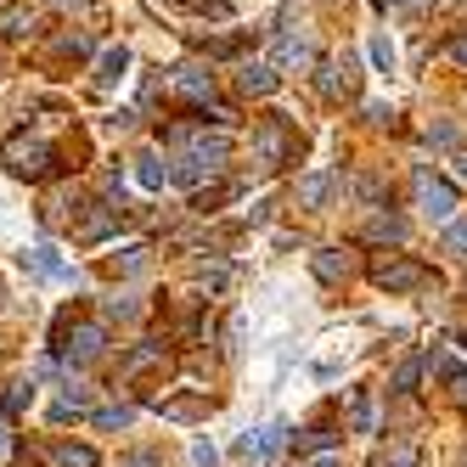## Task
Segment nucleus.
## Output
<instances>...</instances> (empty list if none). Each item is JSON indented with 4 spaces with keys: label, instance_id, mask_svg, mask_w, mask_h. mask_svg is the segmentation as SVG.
<instances>
[{
    "label": "nucleus",
    "instance_id": "1",
    "mask_svg": "<svg viewBox=\"0 0 467 467\" xmlns=\"http://www.w3.org/2000/svg\"><path fill=\"white\" fill-rule=\"evenodd\" d=\"M411 192H417V209H422L428 220H440V225H451V220H456V186H451L445 175L417 170V175H411Z\"/></svg>",
    "mask_w": 467,
    "mask_h": 467
},
{
    "label": "nucleus",
    "instance_id": "2",
    "mask_svg": "<svg viewBox=\"0 0 467 467\" xmlns=\"http://www.w3.org/2000/svg\"><path fill=\"white\" fill-rule=\"evenodd\" d=\"M6 163H12V175H46L51 170V147L40 141V136H12L6 141Z\"/></svg>",
    "mask_w": 467,
    "mask_h": 467
},
{
    "label": "nucleus",
    "instance_id": "3",
    "mask_svg": "<svg viewBox=\"0 0 467 467\" xmlns=\"http://www.w3.org/2000/svg\"><path fill=\"white\" fill-rule=\"evenodd\" d=\"M282 445H287V422H265V428H248L243 440H237V456L254 462V467H265Z\"/></svg>",
    "mask_w": 467,
    "mask_h": 467
},
{
    "label": "nucleus",
    "instance_id": "4",
    "mask_svg": "<svg viewBox=\"0 0 467 467\" xmlns=\"http://www.w3.org/2000/svg\"><path fill=\"white\" fill-rule=\"evenodd\" d=\"M102 349H108V332L96 327V321H79L68 338H62V360H68V366H90V360H102Z\"/></svg>",
    "mask_w": 467,
    "mask_h": 467
},
{
    "label": "nucleus",
    "instance_id": "5",
    "mask_svg": "<svg viewBox=\"0 0 467 467\" xmlns=\"http://www.w3.org/2000/svg\"><path fill=\"white\" fill-rule=\"evenodd\" d=\"M372 282L383 293H417V287H428V265H417V259H389V265H378V271H372Z\"/></svg>",
    "mask_w": 467,
    "mask_h": 467
},
{
    "label": "nucleus",
    "instance_id": "6",
    "mask_svg": "<svg viewBox=\"0 0 467 467\" xmlns=\"http://www.w3.org/2000/svg\"><path fill=\"white\" fill-rule=\"evenodd\" d=\"M254 152H259L265 170H276V163L293 152V130H287V119H282V113H276V119H265V130L254 136Z\"/></svg>",
    "mask_w": 467,
    "mask_h": 467
},
{
    "label": "nucleus",
    "instance_id": "7",
    "mask_svg": "<svg viewBox=\"0 0 467 467\" xmlns=\"http://www.w3.org/2000/svg\"><path fill=\"white\" fill-rule=\"evenodd\" d=\"M152 406L170 417V422H203L214 411V400L209 394H181V400H152Z\"/></svg>",
    "mask_w": 467,
    "mask_h": 467
},
{
    "label": "nucleus",
    "instance_id": "8",
    "mask_svg": "<svg viewBox=\"0 0 467 467\" xmlns=\"http://www.w3.org/2000/svg\"><path fill=\"white\" fill-rule=\"evenodd\" d=\"M17 265H23L28 276H40V282H68V265H62L51 248H23V254H17Z\"/></svg>",
    "mask_w": 467,
    "mask_h": 467
},
{
    "label": "nucleus",
    "instance_id": "9",
    "mask_svg": "<svg viewBox=\"0 0 467 467\" xmlns=\"http://www.w3.org/2000/svg\"><path fill=\"white\" fill-rule=\"evenodd\" d=\"M332 192H338V175H332V170H316V175L298 181V203H305V209H327Z\"/></svg>",
    "mask_w": 467,
    "mask_h": 467
},
{
    "label": "nucleus",
    "instance_id": "10",
    "mask_svg": "<svg viewBox=\"0 0 467 467\" xmlns=\"http://www.w3.org/2000/svg\"><path fill=\"white\" fill-rule=\"evenodd\" d=\"M85 411H90V389L62 383V400L51 406V422H68V417H85Z\"/></svg>",
    "mask_w": 467,
    "mask_h": 467
},
{
    "label": "nucleus",
    "instance_id": "11",
    "mask_svg": "<svg viewBox=\"0 0 467 467\" xmlns=\"http://www.w3.org/2000/svg\"><path fill=\"white\" fill-rule=\"evenodd\" d=\"M310 271H316L321 282H344V276H349V259H344L338 248H316V254H310Z\"/></svg>",
    "mask_w": 467,
    "mask_h": 467
},
{
    "label": "nucleus",
    "instance_id": "12",
    "mask_svg": "<svg viewBox=\"0 0 467 467\" xmlns=\"http://www.w3.org/2000/svg\"><path fill=\"white\" fill-rule=\"evenodd\" d=\"M175 90H181V96H192V102H203V108H209V90H214V79H209L203 68H175Z\"/></svg>",
    "mask_w": 467,
    "mask_h": 467
},
{
    "label": "nucleus",
    "instance_id": "13",
    "mask_svg": "<svg viewBox=\"0 0 467 467\" xmlns=\"http://www.w3.org/2000/svg\"><path fill=\"white\" fill-rule=\"evenodd\" d=\"M332 445H338V428H332V422H316V428L298 433V451H305V456H327Z\"/></svg>",
    "mask_w": 467,
    "mask_h": 467
},
{
    "label": "nucleus",
    "instance_id": "14",
    "mask_svg": "<svg viewBox=\"0 0 467 467\" xmlns=\"http://www.w3.org/2000/svg\"><path fill=\"white\" fill-rule=\"evenodd\" d=\"M243 90L248 96H271L276 90V68H271V62H248V68H243Z\"/></svg>",
    "mask_w": 467,
    "mask_h": 467
},
{
    "label": "nucleus",
    "instance_id": "15",
    "mask_svg": "<svg viewBox=\"0 0 467 467\" xmlns=\"http://www.w3.org/2000/svg\"><path fill=\"white\" fill-rule=\"evenodd\" d=\"M170 175H175V170H170L163 158H152V152H147V158H136V181H141L147 192H163V181H170Z\"/></svg>",
    "mask_w": 467,
    "mask_h": 467
},
{
    "label": "nucleus",
    "instance_id": "16",
    "mask_svg": "<svg viewBox=\"0 0 467 467\" xmlns=\"http://www.w3.org/2000/svg\"><path fill=\"white\" fill-rule=\"evenodd\" d=\"M366 243H406V220L400 214H378L366 225Z\"/></svg>",
    "mask_w": 467,
    "mask_h": 467
},
{
    "label": "nucleus",
    "instance_id": "17",
    "mask_svg": "<svg viewBox=\"0 0 467 467\" xmlns=\"http://www.w3.org/2000/svg\"><path fill=\"white\" fill-rule=\"evenodd\" d=\"M51 462H57V467H102V456H96L90 445H74V440H68V445H57Z\"/></svg>",
    "mask_w": 467,
    "mask_h": 467
},
{
    "label": "nucleus",
    "instance_id": "18",
    "mask_svg": "<svg viewBox=\"0 0 467 467\" xmlns=\"http://www.w3.org/2000/svg\"><path fill=\"white\" fill-rule=\"evenodd\" d=\"M28 406H35V378H17V383H6V417H23Z\"/></svg>",
    "mask_w": 467,
    "mask_h": 467
},
{
    "label": "nucleus",
    "instance_id": "19",
    "mask_svg": "<svg viewBox=\"0 0 467 467\" xmlns=\"http://www.w3.org/2000/svg\"><path fill=\"white\" fill-rule=\"evenodd\" d=\"M349 428L355 433H372L378 428V406H372V394H366V389L355 394V406H349Z\"/></svg>",
    "mask_w": 467,
    "mask_h": 467
},
{
    "label": "nucleus",
    "instance_id": "20",
    "mask_svg": "<svg viewBox=\"0 0 467 467\" xmlns=\"http://www.w3.org/2000/svg\"><path fill=\"white\" fill-rule=\"evenodd\" d=\"M28 28H35V12H23V6H0V35H6V40L28 35Z\"/></svg>",
    "mask_w": 467,
    "mask_h": 467
},
{
    "label": "nucleus",
    "instance_id": "21",
    "mask_svg": "<svg viewBox=\"0 0 467 467\" xmlns=\"http://www.w3.org/2000/svg\"><path fill=\"white\" fill-rule=\"evenodd\" d=\"M90 422L102 428V433H119V428L136 422V406H108V411H90Z\"/></svg>",
    "mask_w": 467,
    "mask_h": 467
},
{
    "label": "nucleus",
    "instance_id": "22",
    "mask_svg": "<svg viewBox=\"0 0 467 467\" xmlns=\"http://www.w3.org/2000/svg\"><path fill=\"white\" fill-rule=\"evenodd\" d=\"M124 68H130V51H124V46H113V51H102V74H96V79H102V85H119V79H124Z\"/></svg>",
    "mask_w": 467,
    "mask_h": 467
},
{
    "label": "nucleus",
    "instance_id": "23",
    "mask_svg": "<svg viewBox=\"0 0 467 467\" xmlns=\"http://www.w3.org/2000/svg\"><path fill=\"white\" fill-rule=\"evenodd\" d=\"M372 467H417V445H389L372 456Z\"/></svg>",
    "mask_w": 467,
    "mask_h": 467
},
{
    "label": "nucleus",
    "instance_id": "24",
    "mask_svg": "<svg viewBox=\"0 0 467 467\" xmlns=\"http://www.w3.org/2000/svg\"><path fill=\"white\" fill-rule=\"evenodd\" d=\"M440 248H445V254H456V259H467V220H451V225H445Z\"/></svg>",
    "mask_w": 467,
    "mask_h": 467
},
{
    "label": "nucleus",
    "instance_id": "25",
    "mask_svg": "<svg viewBox=\"0 0 467 467\" xmlns=\"http://www.w3.org/2000/svg\"><path fill=\"white\" fill-rule=\"evenodd\" d=\"M152 360H163V344H141V349H130V355H124V372H141V366H152Z\"/></svg>",
    "mask_w": 467,
    "mask_h": 467
},
{
    "label": "nucleus",
    "instance_id": "26",
    "mask_svg": "<svg viewBox=\"0 0 467 467\" xmlns=\"http://www.w3.org/2000/svg\"><path fill=\"white\" fill-rule=\"evenodd\" d=\"M276 57L287 62V68H293V62H310V40H293V35H287V40L276 46Z\"/></svg>",
    "mask_w": 467,
    "mask_h": 467
},
{
    "label": "nucleus",
    "instance_id": "27",
    "mask_svg": "<svg viewBox=\"0 0 467 467\" xmlns=\"http://www.w3.org/2000/svg\"><path fill=\"white\" fill-rule=\"evenodd\" d=\"M203 287L209 293H225L231 287V265H203Z\"/></svg>",
    "mask_w": 467,
    "mask_h": 467
},
{
    "label": "nucleus",
    "instance_id": "28",
    "mask_svg": "<svg viewBox=\"0 0 467 467\" xmlns=\"http://www.w3.org/2000/svg\"><path fill=\"white\" fill-rule=\"evenodd\" d=\"M102 316H108V321H130V316H136V298H108Z\"/></svg>",
    "mask_w": 467,
    "mask_h": 467
},
{
    "label": "nucleus",
    "instance_id": "29",
    "mask_svg": "<svg viewBox=\"0 0 467 467\" xmlns=\"http://www.w3.org/2000/svg\"><path fill=\"white\" fill-rule=\"evenodd\" d=\"M417 372H422V360H406V366H400V372H394V389H400V394H411Z\"/></svg>",
    "mask_w": 467,
    "mask_h": 467
},
{
    "label": "nucleus",
    "instance_id": "30",
    "mask_svg": "<svg viewBox=\"0 0 467 467\" xmlns=\"http://www.w3.org/2000/svg\"><path fill=\"white\" fill-rule=\"evenodd\" d=\"M141 265H147V254H141V248H124V254L113 259V271H141Z\"/></svg>",
    "mask_w": 467,
    "mask_h": 467
},
{
    "label": "nucleus",
    "instance_id": "31",
    "mask_svg": "<svg viewBox=\"0 0 467 467\" xmlns=\"http://www.w3.org/2000/svg\"><path fill=\"white\" fill-rule=\"evenodd\" d=\"M372 62H378V68H394V46H389V35L372 40Z\"/></svg>",
    "mask_w": 467,
    "mask_h": 467
},
{
    "label": "nucleus",
    "instance_id": "32",
    "mask_svg": "<svg viewBox=\"0 0 467 467\" xmlns=\"http://www.w3.org/2000/svg\"><path fill=\"white\" fill-rule=\"evenodd\" d=\"M192 462H197V467H214V462H220V451H214L209 440H197V445H192Z\"/></svg>",
    "mask_w": 467,
    "mask_h": 467
},
{
    "label": "nucleus",
    "instance_id": "33",
    "mask_svg": "<svg viewBox=\"0 0 467 467\" xmlns=\"http://www.w3.org/2000/svg\"><path fill=\"white\" fill-rule=\"evenodd\" d=\"M119 467H158V456H152V451H130Z\"/></svg>",
    "mask_w": 467,
    "mask_h": 467
},
{
    "label": "nucleus",
    "instance_id": "34",
    "mask_svg": "<svg viewBox=\"0 0 467 467\" xmlns=\"http://www.w3.org/2000/svg\"><path fill=\"white\" fill-rule=\"evenodd\" d=\"M428 141H433V147H456V130L440 124V130H428Z\"/></svg>",
    "mask_w": 467,
    "mask_h": 467
},
{
    "label": "nucleus",
    "instance_id": "35",
    "mask_svg": "<svg viewBox=\"0 0 467 467\" xmlns=\"http://www.w3.org/2000/svg\"><path fill=\"white\" fill-rule=\"evenodd\" d=\"M451 51H456V62H462V68H467V35H462V40H456Z\"/></svg>",
    "mask_w": 467,
    "mask_h": 467
},
{
    "label": "nucleus",
    "instance_id": "36",
    "mask_svg": "<svg viewBox=\"0 0 467 467\" xmlns=\"http://www.w3.org/2000/svg\"><path fill=\"white\" fill-rule=\"evenodd\" d=\"M310 467H344V462H338V456H316Z\"/></svg>",
    "mask_w": 467,
    "mask_h": 467
},
{
    "label": "nucleus",
    "instance_id": "37",
    "mask_svg": "<svg viewBox=\"0 0 467 467\" xmlns=\"http://www.w3.org/2000/svg\"><path fill=\"white\" fill-rule=\"evenodd\" d=\"M6 445H12V433H6V422H0V456H6Z\"/></svg>",
    "mask_w": 467,
    "mask_h": 467
},
{
    "label": "nucleus",
    "instance_id": "38",
    "mask_svg": "<svg viewBox=\"0 0 467 467\" xmlns=\"http://www.w3.org/2000/svg\"><path fill=\"white\" fill-rule=\"evenodd\" d=\"M456 175H462V181H467V152H456Z\"/></svg>",
    "mask_w": 467,
    "mask_h": 467
},
{
    "label": "nucleus",
    "instance_id": "39",
    "mask_svg": "<svg viewBox=\"0 0 467 467\" xmlns=\"http://www.w3.org/2000/svg\"><path fill=\"white\" fill-rule=\"evenodd\" d=\"M389 6H422V0H389Z\"/></svg>",
    "mask_w": 467,
    "mask_h": 467
},
{
    "label": "nucleus",
    "instance_id": "40",
    "mask_svg": "<svg viewBox=\"0 0 467 467\" xmlns=\"http://www.w3.org/2000/svg\"><path fill=\"white\" fill-rule=\"evenodd\" d=\"M462 467H467V451H462Z\"/></svg>",
    "mask_w": 467,
    "mask_h": 467
},
{
    "label": "nucleus",
    "instance_id": "41",
    "mask_svg": "<svg viewBox=\"0 0 467 467\" xmlns=\"http://www.w3.org/2000/svg\"><path fill=\"white\" fill-rule=\"evenodd\" d=\"M462 344H467V332H462Z\"/></svg>",
    "mask_w": 467,
    "mask_h": 467
}]
</instances>
